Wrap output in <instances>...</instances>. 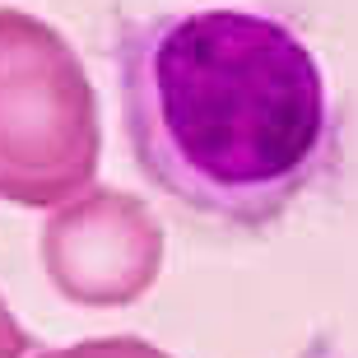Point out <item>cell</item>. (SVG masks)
<instances>
[{"label": "cell", "mask_w": 358, "mask_h": 358, "mask_svg": "<svg viewBox=\"0 0 358 358\" xmlns=\"http://www.w3.org/2000/svg\"><path fill=\"white\" fill-rule=\"evenodd\" d=\"M121 121L140 173L200 219L275 224L335 159L317 56L261 10H177L117 28Z\"/></svg>", "instance_id": "1"}, {"label": "cell", "mask_w": 358, "mask_h": 358, "mask_svg": "<svg viewBox=\"0 0 358 358\" xmlns=\"http://www.w3.org/2000/svg\"><path fill=\"white\" fill-rule=\"evenodd\" d=\"M93 98L80 61L47 24L0 10V191L56 200L93 168Z\"/></svg>", "instance_id": "2"}, {"label": "cell", "mask_w": 358, "mask_h": 358, "mask_svg": "<svg viewBox=\"0 0 358 358\" xmlns=\"http://www.w3.org/2000/svg\"><path fill=\"white\" fill-rule=\"evenodd\" d=\"M28 349V340H24V331L10 321V312L0 307V358H19Z\"/></svg>", "instance_id": "3"}, {"label": "cell", "mask_w": 358, "mask_h": 358, "mask_svg": "<svg viewBox=\"0 0 358 358\" xmlns=\"http://www.w3.org/2000/svg\"><path fill=\"white\" fill-rule=\"evenodd\" d=\"M303 358H345V354H331V349H321V345H317V349H307Z\"/></svg>", "instance_id": "4"}]
</instances>
